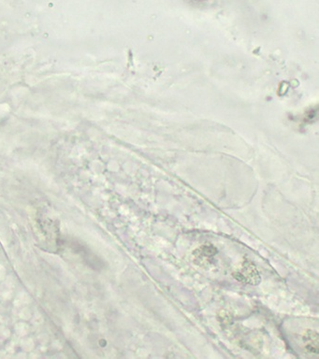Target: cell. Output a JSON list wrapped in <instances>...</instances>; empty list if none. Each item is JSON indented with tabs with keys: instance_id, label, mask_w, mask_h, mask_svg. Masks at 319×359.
Returning a JSON list of instances; mask_svg holds the SVG:
<instances>
[{
	"instance_id": "obj_1",
	"label": "cell",
	"mask_w": 319,
	"mask_h": 359,
	"mask_svg": "<svg viewBox=\"0 0 319 359\" xmlns=\"http://www.w3.org/2000/svg\"><path fill=\"white\" fill-rule=\"evenodd\" d=\"M233 277L240 283H248L251 285H259L262 280L259 271L250 261H245L242 266L234 272Z\"/></svg>"
},
{
	"instance_id": "obj_2",
	"label": "cell",
	"mask_w": 319,
	"mask_h": 359,
	"mask_svg": "<svg viewBox=\"0 0 319 359\" xmlns=\"http://www.w3.org/2000/svg\"><path fill=\"white\" fill-rule=\"evenodd\" d=\"M217 254V249L212 244H203L193 252V259L197 265L207 266L214 264L215 255Z\"/></svg>"
},
{
	"instance_id": "obj_3",
	"label": "cell",
	"mask_w": 319,
	"mask_h": 359,
	"mask_svg": "<svg viewBox=\"0 0 319 359\" xmlns=\"http://www.w3.org/2000/svg\"><path fill=\"white\" fill-rule=\"evenodd\" d=\"M302 342H304L307 353H312V355H318L319 335L316 331L307 330L304 335L302 336Z\"/></svg>"
}]
</instances>
